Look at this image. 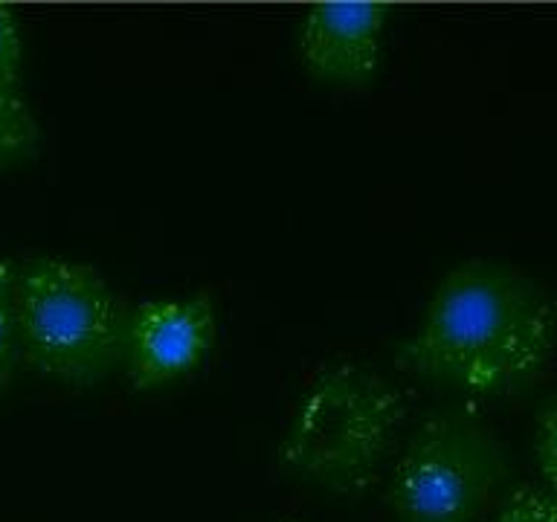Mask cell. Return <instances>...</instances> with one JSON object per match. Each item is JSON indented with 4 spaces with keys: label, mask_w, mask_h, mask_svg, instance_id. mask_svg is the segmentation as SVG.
<instances>
[{
    "label": "cell",
    "mask_w": 557,
    "mask_h": 522,
    "mask_svg": "<svg viewBox=\"0 0 557 522\" xmlns=\"http://www.w3.org/2000/svg\"><path fill=\"white\" fill-rule=\"evenodd\" d=\"M386 21V3H313L296 26L299 61L325 82L366 85L381 64Z\"/></svg>",
    "instance_id": "cell-6"
},
{
    "label": "cell",
    "mask_w": 557,
    "mask_h": 522,
    "mask_svg": "<svg viewBox=\"0 0 557 522\" xmlns=\"http://www.w3.org/2000/svg\"><path fill=\"white\" fill-rule=\"evenodd\" d=\"M407 418L404 391L360 365H334L302 391L278 456L296 476L366 494L398 444Z\"/></svg>",
    "instance_id": "cell-3"
},
{
    "label": "cell",
    "mask_w": 557,
    "mask_h": 522,
    "mask_svg": "<svg viewBox=\"0 0 557 522\" xmlns=\"http://www.w3.org/2000/svg\"><path fill=\"white\" fill-rule=\"evenodd\" d=\"M21 365L15 313H12V261L0 259V395L12 386Z\"/></svg>",
    "instance_id": "cell-8"
},
{
    "label": "cell",
    "mask_w": 557,
    "mask_h": 522,
    "mask_svg": "<svg viewBox=\"0 0 557 522\" xmlns=\"http://www.w3.org/2000/svg\"><path fill=\"white\" fill-rule=\"evenodd\" d=\"M534 459L543 478V490L557 502V395L540 409L534 421Z\"/></svg>",
    "instance_id": "cell-10"
},
{
    "label": "cell",
    "mask_w": 557,
    "mask_h": 522,
    "mask_svg": "<svg viewBox=\"0 0 557 522\" xmlns=\"http://www.w3.org/2000/svg\"><path fill=\"white\" fill-rule=\"evenodd\" d=\"M555 343L557 316L546 290L513 264L473 259L435 287L395 363L476 398H503L543 377Z\"/></svg>",
    "instance_id": "cell-1"
},
{
    "label": "cell",
    "mask_w": 557,
    "mask_h": 522,
    "mask_svg": "<svg viewBox=\"0 0 557 522\" xmlns=\"http://www.w3.org/2000/svg\"><path fill=\"white\" fill-rule=\"evenodd\" d=\"M494 522H557V502L543 487L520 485L505 496Z\"/></svg>",
    "instance_id": "cell-9"
},
{
    "label": "cell",
    "mask_w": 557,
    "mask_h": 522,
    "mask_svg": "<svg viewBox=\"0 0 557 522\" xmlns=\"http://www.w3.org/2000/svg\"><path fill=\"white\" fill-rule=\"evenodd\" d=\"M508 478L494 426L470 407L421 421L392 464L386 502L398 522H487Z\"/></svg>",
    "instance_id": "cell-4"
},
{
    "label": "cell",
    "mask_w": 557,
    "mask_h": 522,
    "mask_svg": "<svg viewBox=\"0 0 557 522\" xmlns=\"http://www.w3.org/2000/svg\"><path fill=\"white\" fill-rule=\"evenodd\" d=\"M12 313L21 365L47 381L94 386L122 369L131 308L90 264L12 261Z\"/></svg>",
    "instance_id": "cell-2"
},
{
    "label": "cell",
    "mask_w": 557,
    "mask_h": 522,
    "mask_svg": "<svg viewBox=\"0 0 557 522\" xmlns=\"http://www.w3.org/2000/svg\"><path fill=\"white\" fill-rule=\"evenodd\" d=\"M38 151V122L26 96L24 35L12 7L0 3V169L26 163Z\"/></svg>",
    "instance_id": "cell-7"
},
{
    "label": "cell",
    "mask_w": 557,
    "mask_h": 522,
    "mask_svg": "<svg viewBox=\"0 0 557 522\" xmlns=\"http://www.w3.org/2000/svg\"><path fill=\"white\" fill-rule=\"evenodd\" d=\"M218 337L212 296L148 299L131 308L122 369L139 391L183 381L209 357Z\"/></svg>",
    "instance_id": "cell-5"
}]
</instances>
